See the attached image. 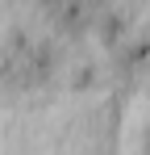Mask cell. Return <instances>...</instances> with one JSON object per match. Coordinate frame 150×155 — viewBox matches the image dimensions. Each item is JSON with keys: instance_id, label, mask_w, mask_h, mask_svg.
<instances>
[{"instance_id": "1", "label": "cell", "mask_w": 150, "mask_h": 155, "mask_svg": "<svg viewBox=\"0 0 150 155\" xmlns=\"http://www.w3.org/2000/svg\"><path fill=\"white\" fill-rule=\"evenodd\" d=\"M58 42L38 38L29 29H13L0 46V92H33L58 76Z\"/></svg>"}, {"instance_id": "2", "label": "cell", "mask_w": 150, "mask_h": 155, "mask_svg": "<svg viewBox=\"0 0 150 155\" xmlns=\"http://www.w3.org/2000/svg\"><path fill=\"white\" fill-rule=\"evenodd\" d=\"M146 67H150V38L129 34V38H121V42L113 46V71H117L125 84H133Z\"/></svg>"}, {"instance_id": "3", "label": "cell", "mask_w": 150, "mask_h": 155, "mask_svg": "<svg viewBox=\"0 0 150 155\" xmlns=\"http://www.w3.org/2000/svg\"><path fill=\"white\" fill-rule=\"evenodd\" d=\"M92 34H96L108 51H113L121 38H129V34H133V25H129V17H125L121 8H108V4H104L96 17H92Z\"/></svg>"}, {"instance_id": "4", "label": "cell", "mask_w": 150, "mask_h": 155, "mask_svg": "<svg viewBox=\"0 0 150 155\" xmlns=\"http://www.w3.org/2000/svg\"><path fill=\"white\" fill-rule=\"evenodd\" d=\"M96 80H100V67H96V63H75V71H71V88H75V92L96 88Z\"/></svg>"}]
</instances>
